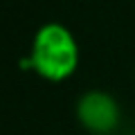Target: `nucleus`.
Wrapping results in <instances>:
<instances>
[{"label": "nucleus", "instance_id": "1", "mask_svg": "<svg viewBox=\"0 0 135 135\" xmlns=\"http://www.w3.org/2000/svg\"><path fill=\"white\" fill-rule=\"evenodd\" d=\"M79 43L74 34L61 23H45L32 38L27 68L50 83L68 81L79 68Z\"/></svg>", "mask_w": 135, "mask_h": 135}, {"label": "nucleus", "instance_id": "2", "mask_svg": "<svg viewBox=\"0 0 135 135\" xmlns=\"http://www.w3.org/2000/svg\"><path fill=\"white\" fill-rule=\"evenodd\" d=\"M74 117L79 126L90 135H110L119 128L122 108L106 90H86L74 104Z\"/></svg>", "mask_w": 135, "mask_h": 135}]
</instances>
